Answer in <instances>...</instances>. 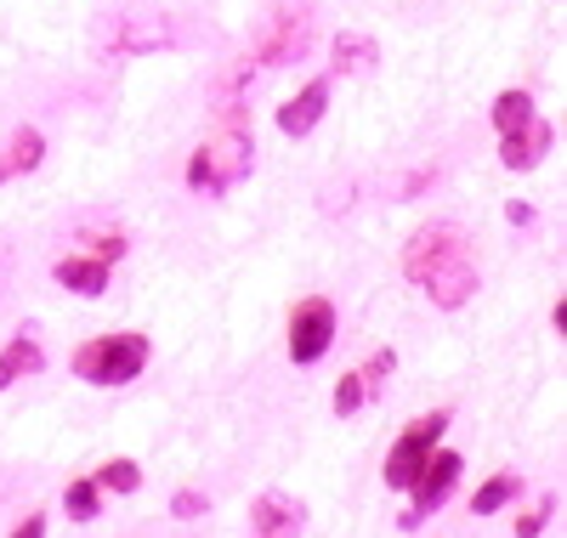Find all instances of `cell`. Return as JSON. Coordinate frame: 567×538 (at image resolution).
Wrapping results in <instances>:
<instances>
[{
    "instance_id": "2",
    "label": "cell",
    "mask_w": 567,
    "mask_h": 538,
    "mask_svg": "<svg viewBox=\"0 0 567 538\" xmlns=\"http://www.w3.org/2000/svg\"><path fill=\"white\" fill-rule=\"evenodd\" d=\"M256 165V142H250V125L233 114L221 136H210L205 148L187 159V187H199V193H227L239 176H250Z\"/></svg>"
},
{
    "instance_id": "3",
    "label": "cell",
    "mask_w": 567,
    "mask_h": 538,
    "mask_svg": "<svg viewBox=\"0 0 567 538\" xmlns=\"http://www.w3.org/2000/svg\"><path fill=\"white\" fill-rule=\"evenodd\" d=\"M148 363V340L142 334H97L74 352V374L91 385H131Z\"/></svg>"
},
{
    "instance_id": "23",
    "label": "cell",
    "mask_w": 567,
    "mask_h": 538,
    "mask_svg": "<svg viewBox=\"0 0 567 538\" xmlns=\"http://www.w3.org/2000/svg\"><path fill=\"white\" fill-rule=\"evenodd\" d=\"M171 510L187 521V516H205V494H194V487H182V494L171 499Z\"/></svg>"
},
{
    "instance_id": "20",
    "label": "cell",
    "mask_w": 567,
    "mask_h": 538,
    "mask_svg": "<svg viewBox=\"0 0 567 538\" xmlns=\"http://www.w3.org/2000/svg\"><path fill=\"white\" fill-rule=\"evenodd\" d=\"M69 516H74V521H91V516H97V476L69 487Z\"/></svg>"
},
{
    "instance_id": "4",
    "label": "cell",
    "mask_w": 567,
    "mask_h": 538,
    "mask_svg": "<svg viewBox=\"0 0 567 538\" xmlns=\"http://www.w3.org/2000/svg\"><path fill=\"white\" fill-rule=\"evenodd\" d=\"M312 40V7H272L267 23H261V40H256V58L250 69H272V63H296Z\"/></svg>"
},
{
    "instance_id": "24",
    "label": "cell",
    "mask_w": 567,
    "mask_h": 538,
    "mask_svg": "<svg viewBox=\"0 0 567 538\" xmlns=\"http://www.w3.org/2000/svg\"><path fill=\"white\" fill-rule=\"evenodd\" d=\"M12 538H45V516H29V521L12 532Z\"/></svg>"
},
{
    "instance_id": "22",
    "label": "cell",
    "mask_w": 567,
    "mask_h": 538,
    "mask_svg": "<svg viewBox=\"0 0 567 538\" xmlns=\"http://www.w3.org/2000/svg\"><path fill=\"white\" fill-rule=\"evenodd\" d=\"M392 363H398V358H392V352H381V358H369V363L358 369V374L369 380V391H381V385H386V374H392Z\"/></svg>"
},
{
    "instance_id": "18",
    "label": "cell",
    "mask_w": 567,
    "mask_h": 538,
    "mask_svg": "<svg viewBox=\"0 0 567 538\" xmlns=\"http://www.w3.org/2000/svg\"><path fill=\"white\" fill-rule=\"evenodd\" d=\"M97 487H114V494H136V487H142V470H136L131 459H109V465L97 470Z\"/></svg>"
},
{
    "instance_id": "14",
    "label": "cell",
    "mask_w": 567,
    "mask_h": 538,
    "mask_svg": "<svg viewBox=\"0 0 567 538\" xmlns=\"http://www.w3.org/2000/svg\"><path fill=\"white\" fill-rule=\"evenodd\" d=\"M58 283L74 289V296H103L109 289V261H58Z\"/></svg>"
},
{
    "instance_id": "9",
    "label": "cell",
    "mask_w": 567,
    "mask_h": 538,
    "mask_svg": "<svg viewBox=\"0 0 567 538\" xmlns=\"http://www.w3.org/2000/svg\"><path fill=\"white\" fill-rule=\"evenodd\" d=\"M545 154H550V125H545L539 114L523 120V125H511V131H499V159H505V170H534Z\"/></svg>"
},
{
    "instance_id": "8",
    "label": "cell",
    "mask_w": 567,
    "mask_h": 538,
    "mask_svg": "<svg viewBox=\"0 0 567 538\" xmlns=\"http://www.w3.org/2000/svg\"><path fill=\"white\" fill-rule=\"evenodd\" d=\"M460 470H465V459H460V454H449V448L425 459V465H420V476L409 482V494H414V516H403V527H420V516H425V510H437V505L449 499V487L460 482Z\"/></svg>"
},
{
    "instance_id": "13",
    "label": "cell",
    "mask_w": 567,
    "mask_h": 538,
    "mask_svg": "<svg viewBox=\"0 0 567 538\" xmlns=\"http://www.w3.org/2000/svg\"><path fill=\"white\" fill-rule=\"evenodd\" d=\"M40 363H45V352H40V340H34V329H23L7 352H0V391L7 385H18L23 374H40Z\"/></svg>"
},
{
    "instance_id": "5",
    "label": "cell",
    "mask_w": 567,
    "mask_h": 538,
    "mask_svg": "<svg viewBox=\"0 0 567 538\" xmlns=\"http://www.w3.org/2000/svg\"><path fill=\"white\" fill-rule=\"evenodd\" d=\"M176 29L159 18V12H136V7H120L114 18H103L97 29V45L109 58H131V52H154V45H171Z\"/></svg>"
},
{
    "instance_id": "17",
    "label": "cell",
    "mask_w": 567,
    "mask_h": 538,
    "mask_svg": "<svg viewBox=\"0 0 567 538\" xmlns=\"http://www.w3.org/2000/svg\"><path fill=\"white\" fill-rule=\"evenodd\" d=\"M511 499H516V476L505 470V476L483 482V494L471 499V510H477V516H494V510H499V505H511Z\"/></svg>"
},
{
    "instance_id": "19",
    "label": "cell",
    "mask_w": 567,
    "mask_h": 538,
    "mask_svg": "<svg viewBox=\"0 0 567 538\" xmlns=\"http://www.w3.org/2000/svg\"><path fill=\"white\" fill-rule=\"evenodd\" d=\"M369 397H374V391H369V380H363V374L352 369V374H347V380L336 385V414H358V408H363Z\"/></svg>"
},
{
    "instance_id": "16",
    "label": "cell",
    "mask_w": 567,
    "mask_h": 538,
    "mask_svg": "<svg viewBox=\"0 0 567 538\" xmlns=\"http://www.w3.org/2000/svg\"><path fill=\"white\" fill-rule=\"evenodd\" d=\"M523 120H534V96L528 91H499L494 96V125L511 131V125H523Z\"/></svg>"
},
{
    "instance_id": "21",
    "label": "cell",
    "mask_w": 567,
    "mask_h": 538,
    "mask_svg": "<svg viewBox=\"0 0 567 538\" xmlns=\"http://www.w3.org/2000/svg\"><path fill=\"white\" fill-rule=\"evenodd\" d=\"M550 510H556V499H539L523 521H516V538H539V532H545V521H550Z\"/></svg>"
},
{
    "instance_id": "1",
    "label": "cell",
    "mask_w": 567,
    "mask_h": 538,
    "mask_svg": "<svg viewBox=\"0 0 567 538\" xmlns=\"http://www.w3.org/2000/svg\"><path fill=\"white\" fill-rule=\"evenodd\" d=\"M403 278L414 289H425V301L443 307V312H460L471 296H477V261H471V238L449 221H432L420 227L409 244H403Z\"/></svg>"
},
{
    "instance_id": "7",
    "label": "cell",
    "mask_w": 567,
    "mask_h": 538,
    "mask_svg": "<svg viewBox=\"0 0 567 538\" xmlns=\"http://www.w3.org/2000/svg\"><path fill=\"white\" fill-rule=\"evenodd\" d=\"M329 346H336V307H329L323 296H307V301L290 312V358L307 369V363H318Z\"/></svg>"
},
{
    "instance_id": "10",
    "label": "cell",
    "mask_w": 567,
    "mask_h": 538,
    "mask_svg": "<svg viewBox=\"0 0 567 538\" xmlns=\"http://www.w3.org/2000/svg\"><path fill=\"white\" fill-rule=\"evenodd\" d=\"M250 527H256V538H296L307 527V505L290 494H261L250 510Z\"/></svg>"
},
{
    "instance_id": "6",
    "label": "cell",
    "mask_w": 567,
    "mask_h": 538,
    "mask_svg": "<svg viewBox=\"0 0 567 538\" xmlns=\"http://www.w3.org/2000/svg\"><path fill=\"white\" fill-rule=\"evenodd\" d=\"M443 431H449V414H425V420H414V425L398 436V448L386 454V487H409V482L420 476V465L437 454Z\"/></svg>"
},
{
    "instance_id": "11",
    "label": "cell",
    "mask_w": 567,
    "mask_h": 538,
    "mask_svg": "<svg viewBox=\"0 0 567 538\" xmlns=\"http://www.w3.org/2000/svg\"><path fill=\"white\" fill-rule=\"evenodd\" d=\"M323 108H329V80H307L290 103L278 108V131H284V136H307V131L323 120Z\"/></svg>"
},
{
    "instance_id": "15",
    "label": "cell",
    "mask_w": 567,
    "mask_h": 538,
    "mask_svg": "<svg viewBox=\"0 0 567 538\" xmlns=\"http://www.w3.org/2000/svg\"><path fill=\"white\" fill-rule=\"evenodd\" d=\"M381 63V45L369 34H336V74H369Z\"/></svg>"
},
{
    "instance_id": "12",
    "label": "cell",
    "mask_w": 567,
    "mask_h": 538,
    "mask_svg": "<svg viewBox=\"0 0 567 538\" xmlns=\"http://www.w3.org/2000/svg\"><path fill=\"white\" fill-rule=\"evenodd\" d=\"M45 159V142L34 125H18L12 142H7V154H0V182H12V176H29L34 165Z\"/></svg>"
}]
</instances>
